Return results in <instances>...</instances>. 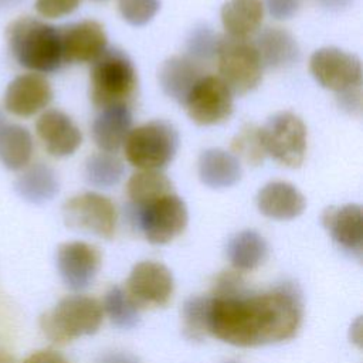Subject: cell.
I'll return each mask as SVG.
<instances>
[{"instance_id": "cell-11", "label": "cell", "mask_w": 363, "mask_h": 363, "mask_svg": "<svg viewBox=\"0 0 363 363\" xmlns=\"http://www.w3.org/2000/svg\"><path fill=\"white\" fill-rule=\"evenodd\" d=\"M189 118L201 126L225 122L234 109L230 88L216 75H203L183 102Z\"/></svg>"}, {"instance_id": "cell-36", "label": "cell", "mask_w": 363, "mask_h": 363, "mask_svg": "<svg viewBox=\"0 0 363 363\" xmlns=\"http://www.w3.org/2000/svg\"><path fill=\"white\" fill-rule=\"evenodd\" d=\"M339 106L350 113H359L362 109V88L349 89L337 94Z\"/></svg>"}, {"instance_id": "cell-20", "label": "cell", "mask_w": 363, "mask_h": 363, "mask_svg": "<svg viewBox=\"0 0 363 363\" xmlns=\"http://www.w3.org/2000/svg\"><path fill=\"white\" fill-rule=\"evenodd\" d=\"M92 122V139L102 152L115 153L123 146L132 129V112L128 105H115L99 109Z\"/></svg>"}, {"instance_id": "cell-34", "label": "cell", "mask_w": 363, "mask_h": 363, "mask_svg": "<svg viewBox=\"0 0 363 363\" xmlns=\"http://www.w3.org/2000/svg\"><path fill=\"white\" fill-rule=\"evenodd\" d=\"M81 0H35V11L45 18H61L74 13Z\"/></svg>"}, {"instance_id": "cell-9", "label": "cell", "mask_w": 363, "mask_h": 363, "mask_svg": "<svg viewBox=\"0 0 363 363\" xmlns=\"http://www.w3.org/2000/svg\"><path fill=\"white\" fill-rule=\"evenodd\" d=\"M67 227L109 240L116 230L118 214L112 200L96 191H84L69 197L62 206Z\"/></svg>"}, {"instance_id": "cell-16", "label": "cell", "mask_w": 363, "mask_h": 363, "mask_svg": "<svg viewBox=\"0 0 363 363\" xmlns=\"http://www.w3.org/2000/svg\"><path fill=\"white\" fill-rule=\"evenodd\" d=\"M35 133L54 157H67L82 143V133L69 115L60 109H45L35 121Z\"/></svg>"}, {"instance_id": "cell-8", "label": "cell", "mask_w": 363, "mask_h": 363, "mask_svg": "<svg viewBox=\"0 0 363 363\" xmlns=\"http://www.w3.org/2000/svg\"><path fill=\"white\" fill-rule=\"evenodd\" d=\"M130 218L155 245H163L179 237L187 227L189 213L186 203L176 193L166 194L140 208L130 207Z\"/></svg>"}, {"instance_id": "cell-26", "label": "cell", "mask_w": 363, "mask_h": 363, "mask_svg": "<svg viewBox=\"0 0 363 363\" xmlns=\"http://www.w3.org/2000/svg\"><path fill=\"white\" fill-rule=\"evenodd\" d=\"M34 142L28 129L18 123H6L0 129V163L9 170H23L30 164Z\"/></svg>"}, {"instance_id": "cell-19", "label": "cell", "mask_w": 363, "mask_h": 363, "mask_svg": "<svg viewBox=\"0 0 363 363\" xmlns=\"http://www.w3.org/2000/svg\"><path fill=\"white\" fill-rule=\"evenodd\" d=\"M199 61L190 55H173L163 61L157 79L162 91L179 104H183L194 84L203 77Z\"/></svg>"}, {"instance_id": "cell-27", "label": "cell", "mask_w": 363, "mask_h": 363, "mask_svg": "<svg viewBox=\"0 0 363 363\" xmlns=\"http://www.w3.org/2000/svg\"><path fill=\"white\" fill-rule=\"evenodd\" d=\"M170 193H174L173 183L160 170H139L126 183V194L132 208H140Z\"/></svg>"}, {"instance_id": "cell-18", "label": "cell", "mask_w": 363, "mask_h": 363, "mask_svg": "<svg viewBox=\"0 0 363 363\" xmlns=\"http://www.w3.org/2000/svg\"><path fill=\"white\" fill-rule=\"evenodd\" d=\"M257 207L265 217L285 221L299 217L306 207V200L294 184L275 180L258 191Z\"/></svg>"}, {"instance_id": "cell-17", "label": "cell", "mask_w": 363, "mask_h": 363, "mask_svg": "<svg viewBox=\"0 0 363 363\" xmlns=\"http://www.w3.org/2000/svg\"><path fill=\"white\" fill-rule=\"evenodd\" d=\"M322 224L339 248L362 259L363 213L359 204L330 206L322 213Z\"/></svg>"}, {"instance_id": "cell-12", "label": "cell", "mask_w": 363, "mask_h": 363, "mask_svg": "<svg viewBox=\"0 0 363 363\" xmlns=\"http://www.w3.org/2000/svg\"><path fill=\"white\" fill-rule=\"evenodd\" d=\"M132 302L140 308L166 306L174 291L170 269L157 261H140L133 265L125 288Z\"/></svg>"}, {"instance_id": "cell-22", "label": "cell", "mask_w": 363, "mask_h": 363, "mask_svg": "<svg viewBox=\"0 0 363 363\" xmlns=\"http://www.w3.org/2000/svg\"><path fill=\"white\" fill-rule=\"evenodd\" d=\"M252 43L264 67L285 68L299 58V45L295 37L285 28L267 27Z\"/></svg>"}, {"instance_id": "cell-33", "label": "cell", "mask_w": 363, "mask_h": 363, "mask_svg": "<svg viewBox=\"0 0 363 363\" xmlns=\"http://www.w3.org/2000/svg\"><path fill=\"white\" fill-rule=\"evenodd\" d=\"M220 35L214 33L210 27L200 26L196 27L187 40L189 55L196 61H207L216 57V51L218 47Z\"/></svg>"}, {"instance_id": "cell-24", "label": "cell", "mask_w": 363, "mask_h": 363, "mask_svg": "<svg viewBox=\"0 0 363 363\" xmlns=\"http://www.w3.org/2000/svg\"><path fill=\"white\" fill-rule=\"evenodd\" d=\"M262 0H227L220 11L221 24L228 37L250 38L264 18Z\"/></svg>"}, {"instance_id": "cell-44", "label": "cell", "mask_w": 363, "mask_h": 363, "mask_svg": "<svg viewBox=\"0 0 363 363\" xmlns=\"http://www.w3.org/2000/svg\"><path fill=\"white\" fill-rule=\"evenodd\" d=\"M92 1H106V0H92Z\"/></svg>"}, {"instance_id": "cell-10", "label": "cell", "mask_w": 363, "mask_h": 363, "mask_svg": "<svg viewBox=\"0 0 363 363\" xmlns=\"http://www.w3.org/2000/svg\"><path fill=\"white\" fill-rule=\"evenodd\" d=\"M309 71L320 86L336 94L362 88L360 58L337 47L316 50L309 58Z\"/></svg>"}, {"instance_id": "cell-30", "label": "cell", "mask_w": 363, "mask_h": 363, "mask_svg": "<svg viewBox=\"0 0 363 363\" xmlns=\"http://www.w3.org/2000/svg\"><path fill=\"white\" fill-rule=\"evenodd\" d=\"M230 152L247 164L259 166L267 153L262 145L259 126L254 123H245L233 138L230 145Z\"/></svg>"}, {"instance_id": "cell-5", "label": "cell", "mask_w": 363, "mask_h": 363, "mask_svg": "<svg viewBox=\"0 0 363 363\" xmlns=\"http://www.w3.org/2000/svg\"><path fill=\"white\" fill-rule=\"evenodd\" d=\"M122 147L128 163L133 167L162 170L177 153L179 133L170 122L153 119L132 128Z\"/></svg>"}, {"instance_id": "cell-31", "label": "cell", "mask_w": 363, "mask_h": 363, "mask_svg": "<svg viewBox=\"0 0 363 363\" xmlns=\"http://www.w3.org/2000/svg\"><path fill=\"white\" fill-rule=\"evenodd\" d=\"M208 296H190L182 308V332L190 342H203L207 337Z\"/></svg>"}, {"instance_id": "cell-2", "label": "cell", "mask_w": 363, "mask_h": 363, "mask_svg": "<svg viewBox=\"0 0 363 363\" xmlns=\"http://www.w3.org/2000/svg\"><path fill=\"white\" fill-rule=\"evenodd\" d=\"M6 40L16 62L31 72H54L64 64L60 27L23 16L7 26Z\"/></svg>"}, {"instance_id": "cell-43", "label": "cell", "mask_w": 363, "mask_h": 363, "mask_svg": "<svg viewBox=\"0 0 363 363\" xmlns=\"http://www.w3.org/2000/svg\"><path fill=\"white\" fill-rule=\"evenodd\" d=\"M223 363H240V362H235V360H227V362H223Z\"/></svg>"}, {"instance_id": "cell-4", "label": "cell", "mask_w": 363, "mask_h": 363, "mask_svg": "<svg viewBox=\"0 0 363 363\" xmlns=\"http://www.w3.org/2000/svg\"><path fill=\"white\" fill-rule=\"evenodd\" d=\"M102 319L104 311L99 301L86 295H68L40 316V328L50 342L67 345L96 333Z\"/></svg>"}, {"instance_id": "cell-32", "label": "cell", "mask_w": 363, "mask_h": 363, "mask_svg": "<svg viewBox=\"0 0 363 363\" xmlns=\"http://www.w3.org/2000/svg\"><path fill=\"white\" fill-rule=\"evenodd\" d=\"M121 17L135 27L146 26L160 10V0H118Z\"/></svg>"}, {"instance_id": "cell-41", "label": "cell", "mask_w": 363, "mask_h": 363, "mask_svg": "<svg viewBox=\"0 0 363 363\" xmlns=\"http://www.w3.org/2000/svg\"><path fill=\"white\" fill-rule=\"evenodd\" d=\"M0 363H14V359L6 352H0Z\"/></svg>"}, {"instance_id": "cell-38", "label": "cell", "mask_w": 363, "mask_h": 363, "mask_svg": "<svg viewBox=\"0 0 363 363\" xmlns=\"http://www.w3.org/2000/svg\"><path fill=\"white\" fill-rule=\"evenodd\" d=\"M95 363H139L138 357L129 352L111 350L102 353Z\"/></svg>"}, {"instance_id": "cell-42", "label": "cell", "mask_w": 363, "mask_h": 363, "mask_svg": "<svg viewBox=\"0 0 363 363\" xmlns=\"http://www.w3.org/2000/svg\"><path fill=\"white\" fill-rule=\"evenodd\" d=\"M6 123H7V122H6V119H4V116H3V113H1V112H0V129H1V128H3V126H4V125H6Z\"/></svg>"}, {"instance_id": "cell-28", "label": "cell", "mask_w": 363, "mask_h": 363, "mask_svg": "<svg viewBox=\"0 0 363 363\" xmlns=\"http://www.w3.org/2000/svg\"><path fill=\"white\" fill-rule=\"evenodd\" d=\"M125 173L122 160L109 152H96L91 155L84 166V176L88 184L98 189L116 186Z\"/></svg>"}, {"instance_id": "cell-3", "label": "cell", "mask_w": 363, "mask_h": 363, "mask_svg": "<svg viewBox=\"0 0 363 363\" xmlns=\"http://www.w3.org/2000/svg\"><path fill=\"white\" fill-rule=\"evenodd\" d=\"M138 89V72L126 52L106 48L92 62L89 98L95 108L130 105Z\"/></svg>"}, {"instance_id": "cell-29", "label": "cell", "mask_w": 363, "mask_h": 363, "mask_svg": "<svg viewBox=\"0 0 363 363\" xmlns=\"http://www.w3.org/2000/svg\"><path fill=\"white\" fill-rule=\"evenodd\" d=\"M102 311L119 329H132L138 326L140 320L139 308L132 302L126 291L121 286H112L108 289L104 296Z\"/></svg>"}, {"instance_id": "cell-15", "label": "cell", "mask_w": 363, "mask_h": 363, "mask_svg": "<svg viewBox=\"0 0 363 363\" xmlns=\"http://www.w3.org/2000/svg\"><path fill=\"white\" fill-rule=\"evenodd\" d=\"M52 96V86L43 74L26 72L9 82L4 92V108L14 116L28 118L43 112Z\"/></svg>"}, {"instance_id": "cell-23", "label": "cell", "mask_w": 363, "mask_h": 363, "mask_svg": "<svg viewBox=\"0 0 363 363\" xmlns=\"http://www.w3.org/2000/svg\"><path fill=\"white\" fill-rule=\"evenodd\" d=\"M17 194L27 203L44 204L60 191V180L52 167L45 163H34L23 169L14 182Z\"/></svg>"}, {"instance_id": "cell-13", "label": "cell", "mask_w": 363, "mask_h": 363, "mask_svg": "<svg viewBox=\"0 0 363 363\" xmlns=\"http://www.w3.org/2000/svg\"><path fill=\"white\" fill-rule=\"evenodd\" d=\"M55 264L65 286L82 291L94 282L99 271L101 252L85 241H68L58 245Z\"/></svg>"}, {"instance_id": "cell-14", "label": "cell", "mask_w": 363, "mask_h": 363, "mask_svg": "<svg viewBox=\"0 0 363 363\" xmlns=\"http://www.w3.org/2000/svg\"><path fill=\"white\" fill-rule=\"evenodd\" d=\"M64 64L94 62L108 48V35L96 20H82L60 27Z\"/></svg>"}, {"instance_id": "cell-7", "label": "cell", "mask_w": 363, "mask_h": 363, "mask_svg": "<svg viewBox=\"0 0 363 363\" xmlns=\"http://www.w3.org/2000/svg\"><path fill=\"white\" fill-rule=\"evenodd\" d=\"M259 132L265 153L279 164L296 169L303 163L308 130L296 113L289 111L277 112L268 118Z\"/></svg>"}, {"instance_id": "cell-21", "label": "cell", "mask_w": 363, "mask_h": 363, "mask_svg": "<svg viewBox=\"0 0 363 363\" xmlns=\"http://www.w3.org/2000/svg\"><path fill=\"white\" fill-rule=\"evenodd\" d=\"M200 182L210 189H227L240 182L241 162L228 150L210 147L200 153L197 162Z\"/></svg>"}, {"instance_id": "cell-25", "label": "cell", "mask_w": 363, "mask_h": 363, "mask_svg": "<svg viewBox=\"0 0 363 363\" xmlns=\"http://www.w3.org/2000/svg\"><path fill=\"white\" fill-rule=\"evenodd\" d=\"M227 257L235 271H252L265 262L268 244L259 233L242 230L228 240Z\"/></svg>"}, {"instance_id": "cell-40", "label": "cell", "mask_w": 363, "mask_h": 363, "mask_svg": "<svg viewBox=\"0 0 363 363\" xmlns=\"http://www.w3.org/2000/svg\"><path fill=\"white\" fill-rule=\"evenodd\" d=\"M20 1H21V0H0V10L14 7V6H17Z\"/></svg>"}, {"instance_id": "cell-1", "label": "cell", "mask_w": 363, "mask_h": 363, "mask_svg": "<svg viewBox=\"0 0 363 363\" xmlns=\"http://www.w3.org/2000/svg\"><path fill=\"white\" fill-rule=\"evenodd\" d=\"M302 318L296 284L284 281L267 291H252L238 271H224L208 296L207 333L233 346L258 347L295 337Z\"/></svg>"}, {"instance_id": "cell-35", "label": "cell", "mask_w": 363, "mask_h": 363, "mask_svg": "<svg viewBox=\"0 0 363 363\" xmlns=\"http://www.w3.org/2000/svg\"><path fill=\"white\" fill-rule=\"evenodd\" d=\"M262 3L274 18L288 20L299 11L303 0H264Z\"/></svg>"}, {"instance_id": "cell-6", "label": "cell", "mask_w": 363, "mask_h": 363, "mask_svg": "<svg viewBox=\"0 0 363 363\" xmlns=\"http://www.w3.org/2000/svg\"><path fill=\"white\" fill-rule=\"evenodd\" d=\"M218 77L230 88L233 95H245L254 91L261 79L264 65L250 38H233L220 35L216 51Z\"/></svg>"}, {"instance_id": "cell-39", "label": "cell", "mask_w": 363, "mask_h": 363, "mask_svg": "<svg viewBox=\"0 0 363 363\" xmlns=\"http://www.w3.org/2000/svg\"><path fill=\"white\" fill-rule=\"evenodd\" d=\"M316 3L326 10L339 11L349 7L353 3V0H316Z\"/></svg>"}, {"instance_id": "cell-37", "label": "cell", "mask_w": 363, "mask_h": 363, "mask_svg": "<svg viewBox=\"0 0 363 363\" xmlns=\"http://www.w3.org/2000/svg\"><path fill=\"white\" fill-rule=\"evenodd\" d=\"M23 363H68V360L57 350L44 349L34 352Z\"/></svg>"}]
</instances>
